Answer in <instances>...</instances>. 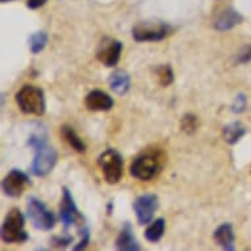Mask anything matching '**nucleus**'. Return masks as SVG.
I'll use <instances>...</instances> for the list:
<instances>
[{"mask_svg": "<svg viewBox=\"0 0 251 251\" xmlns=\"http://www.w3.org/2000/svg\"><path fill=\"white\" fill-rule=\"evenodd\" d=\"M28 145L34 150V159L30 171L36 176H46L54 169L58 155L55 149L48 145L46 138L41 136H30Z\"/></svg>", "mask_w": 251, "mask_h": 251, "instance_id": "obj_1", "label": "nucleus"}, {"mask_svg": "<svg viewBox=\"0 0 251 251\" xmlns=\"http://www.w3.org/2000/svg\"><path fill=\"white\" fill-rule=\"evenodd\" d=\"M165 161V155L159 150H146L133 159L130 165V175L138 180H151L161 173Z\"/></svg>", "mask_w": 251, "mask_h": 251, "instance_id": "obj_2", "label": "nucleus"}, {"mask_svg": "<svg viewBox=\"0 0 251 251\" xmlns=\"http://www.w3.org/2000/svg\"><path fill=\"white\" fill-rule=\"evenodd\" d=\"M16 103L20 111L25 115L42 116L46 111L45 94L40 87L25 84L17 91Z\"/></svg>", "mask_w": 251, "mask_h": 251, "instance_id": "obj_3", "label": "nucleus"}, {"mask_svg": "<svg viewBox=\"0 0 251 251\" xmlns=\"http://www.w3.org/2000/svg\"><path fill=\"white\" fill-rule=\"evenodd\" d=\"M25 218L19 208H13L5 216L4 223L1 225V239L5 243H21L26 242L29 234L24 230Z\"/></svg>", "mask_w": 251, "mask_h": 251, "instance_id": "obj_4", "label": "nucleus"}, {"mask_svg": "<svg viewBox=\"0 0 251 251\" xmlns=\"http://www.w3.org/2000/svg\"><path fill=\"white\" fill-rule=\"evenodd\" d=\"M98 165L108 184H117L124 174V159L115 149H107L98 158Z\"/></svg>", "mask_w": 251, "mask_h": 251, "instance_id": "obj_5", "label": "nucleus"}, {"mask_svg": "<svg viewBox=\"0 0 251 251\" xmlns=\"http://www.w3.org/2000/svg\"><path fill=\"white\" fill-rule=\"evenodd\" d=\"M26 213L33 226L40 230H50L55 225V216L40 199L30 196L26 202Z\"/></svg>", "mask_w": 251, "mask_h": 251, "instance_id": "obj_6", "label": "nucleus"}, {"mask_svg": "<svg viewBox=\"0 0 251 251\" xmlns=\"http://www.w3.org/2000/svg\"><path fill=\"white\" fill-rule=\"evenodd\" d=\"M171 32V26L165 23H140L132 30L133 38L137 42L162 41Z\"/></svg>", "mask_w": 251, "mask_h": 251, "instance_id": "obj_7", "label": "nucleus"}, {"mask_svg": "<svg viewBox=\"0 0 251 251\" xmlns=\"http://www.w3.org/2000/svg\"><path fill=\"white\" fill-rule=\"evenodd\" d=\"M30 185V177L21 170H11L1 181V188L9 198H20L26 187Z\"/></svg>", "mask_w": 251, "mask_h": 251, "instance_id": "obj_8", "label": "nucleus"}, {"mask_svg": "<svg viewBox=\"0 0 251 251\" xmlns=\"http://www.w3.org/2000/svg\"><path fill=\"white\" fill-rule=\"evenodd\" d=\"M121 51H123V44L119 40L105 37L101 40L99 48H98L96 58L100 63H103L104 66L113 67L119 63Z\"/></svg>", "mask_w": 251, "mask_h": 251, "instance_id": "obj_9", "label": "nucleus"}, {"mask_svg": "<svg viewBox=\"0 0 251 251\" xmlns=\"http://www.w3.org/2000/svg\"><path fill=\"white\" fill-rule=\"evenodd\" d=\"M59 218L63 226L70 227L74 224H84V217L79 212L76 205H75L74 198L66 187H63V196H62L61 209H59Z\"/></svg>", "mask_w": 251, "mask_h": 251, "instance_id": "obj_10", "label": "nucleus"}, {"mask_svg": "<svg viewBox=\"0 0 251 251\" xmlns=\"http://www.w3.org/2000/svg\"><path fill=\"white\" fill-rule=\"evenodd\" d=\"M158 205H159V201H158L156 195L145 194L138 196L133 202V209L136 212L138 223L141 225H146V224L151 223L154 213L158 209Z\"/></svg>", "mask_w": 251, "mask_h": 251, "instance_id": "obj_11", "label": "nucleus"}, {"mask_svg": "<svg viewBox=\"0 0 251 251\" xmlns=\"http://www.w3.org/2000/svg\"><path fill=\"white\" fill-rule=\"evenodd\" d=\"M86 107L90 111L94 112H107L113 108V99L108 95L107 92H104L101 90H94L88 92V95L86 96Z\"/></svg>", "mask_w": 251, "mask_h": 251, "instance_id": "obj_12", "label": "nucleus"}, {"mask_svg": "<svg viewBox=\"0 0 251 251\" xmlns=\"http://www.w3.org/2000/svg\"><path fill=\"white\" fill-rule=\"evenodd\" d=\"M243 21V16L239 12H237L234 8L225 9L220 16L214 21V29L220 32H226L230 30L235 25L241 24Z\"/></svg>", "mask_w": 251, "mask_h": 251, "instance_id": "obj_13", "label": "nucleus"}, {"mask_svg": "<svg viewBox=\"0 0 251 251\" xmlns=\"http://www.w3.org/2000/svg\"><path fill=\"white\" fill-rule=\"evenodd\" d=\"M213 238L217 245L223 247L224 250L226 251H233L235 249L234 246V231H233V226L231 224L225 223L221 224L220 226L214 230Z\"/></svg>", "mask_w": 251, "mask_h": 251, "instance_id": "obj_14", "label": "nucleus"}, {"mask_svg": "<svg viewBox=\"0 0 251 251\" xmlns=\"http://www.w3.org/2000/svg\"><path fill=\"white\" fill-rule=\"evenodd\" d=\"M116 247L123 251H138L141 250V246L138 241L133 234L132 225L129 223H125L123 230L120 231L119 237L116 239Z\"/></svg>", "mask_w": 251, "mask_h": 251, "instance_id": "obj_15", "label": "nucleus"}, {"mask_svg": "<svg viewBox=\"0 0 251 251\" xmlns=\"http://www.w3.org/2000/svg\"><path fill=\"white\" fill-rule=\"evenodd\" d=\"M111 90L120 96H124L128 94L130 90V78H129L128 73L124 70H116L113 71L108 79Z\"/></svg>", "mask_w": 251, "mask_h": 251, "instance_id": "obj_16", "label": "nucleus"}, {"mask_svg": "<svg viewBox=\"0 0 251 251\" xmlns=\"http://www.w3.org/2000/svg\"><path fill=\"white\" fill-rule=\"evenodd\" d=\"M246 133V129L243 126L242 124L238 123V121H234V123H230L225 125L223 129V137L224 140L226 141L229 145L237 144Z\"/></svg>", "mask_w": 251, "mask_h": 251, "instance_id": "obj_17", "label": "nucleus"}, {"mask_svg": "<svg viewBox=\"0 0 251 251\" xmlns=\"http://www.w3.org/2000/svg\"><path fill=\"white\" fill-rule=\"evenodd\" d=\"M61 133L62 137L65 138V141L70 145L71 148L74 149L75 151L86 152V144H84L82 141V138L76 134V132L73 129V126H70V125H63L61 128Z\"/></svg>", "mask_w": 251, "mask_h": 251, "instance_id": "obj_18", "label": "nucleus"}, {"mask_svg": "<svg viewBox=\"0 0 251 251\" xmlns=\"http://www.w3.org/2000/svg\"><path fill=\"white\" fill-rule=\"evenodd\" d=\"M166 230V220L165 218H156L155 221H152L145 230V238L148 239L149 242L156 243L161 241Z\"/></svg>", "mask_w": 251, "mask_h": 251, "instance_id": "obj_19", "label": "nucleus"}, {"mask_svg": "<svg viewBox=\"0 0 251 251\" xmlns=\"http://www.w3.org/2000/svg\"><path fill=\"white\" fill-rule=\"evenodd\" d=\"M46 44H48V34L45 32H37V33L32 34L29 38L30 51L33 54L41 53L42 50L45 49Z\"/></svg>", "mask_w": 251, "mask_h": 251, "instance_id": "obj_20", "label": "nucleus"}, {"mask_svg": "<svg viewBox=\"0 0 251 251\" xmlns=\"http://www.w3.org/2000/svg\"><path fill=\"white\" fill-rule=\"evenodd\" d=\"M155 74L162 87H169L174 83V71L170 65H161L155 67Z\"/></svg>", "mask_w": 251, "mask_h": 251, "instance_id": "obj_21", "label": "nucleus"}, {"mask_svg": "<svg viewBox=\"0 0 251 251\" xmlns=\"http://www.w3.org/2000/svg\"><path fill=\"white\" fill-rule=\"evenodd\" d=\"M199 120L198 116H195L194 113H187L181 117L180 120V128L185 134H194L198 130Z\"/></svg>", "mask_w": 251, "mask_h": 251, "instance_id": "obj_22", "label": "nucleus"}, {"mask_svg": "<svg viewBox=\"0 0 251 251\" xmlns=\"http://www.w3.org/2000/svg\"><path fill=\"white\" fill-rule=\"evenodd\" d=\"M80 237H82L80 242L74 246L75 251L86 249L87 245L90 243V229H88V227H82V229H80Z\"/></svg>", "mask_w": 251, "mask_h": 251, "instance_id": "obj_23", "label": "nucleus"}, {"mask_svg": "<svg viewBox=\"0 0 251 251\" xmlns=\"http://www.w3.org/2000/svg\"><path fill=\"white\" fill-rule=\"evenodd\" d=\"M246 96L243 95V94H241V95L237 96V99H235V101L233 103V105H231V111L235 112V113H242V112L246 109Z\"/></svg>", "mask_w": 251, "mask_h": 251, "instance_id": "obj_24", "label": "nucleus"}, {"mask_svg": "<svg viewBox=\"0 0 251 251\" xmlns=\"http://www.w3.org/2000/svg\"><path fill=\"white\" fill-rule=\"evenodd\" d=\"M70 243H73V237L71 235H57L51 239V245L54 247H67Z\"/></svg>", "mask_w": 251, "mask_h": 251, "instance_id": "obj_25", "label": "nucleus"}, {"mask_svg": "<svg viewBox=\"0 0 251 251\" xmlns=\"http://www.w3.org/2000/svg\"><path fill=\"white\" fill-rule=\"evenodd\" d=\"M251 61V45H247L245 48H242V50L239 51L237 58H235V62L237 63H247V62Z\"/></svg>", "mask_w": 251, "mask_h": 251, "instance_id": "obj_26", "label": "nucleus"}, {"mask_svg": "<svg viewBox=\"0 0 251 251\" xmlns=\"http://www.w3.org/2000/svg\"><path fill=\"white\" fill-rule=\"evenodd\" d=\"M46 1L48 0H28L26 1V7L30 9H37L40 7H42V5H45Z\"/></svg>", "mask_w": 251, "mask_h": 251, "instance_id": "obj_27", "label": "nucleus"}, {"mask_svg": "<svg viewBox=\"0 0 251 251\" xmlns=\"http://www.w3.org/2000/svg\"><path fill=\"white\" fill-rule=\"evenodd\" d=\"M112 206H113V202H109V204H108V214H111L112 213Z\"/></svg>", "mask_w": 251, "mask_h": 251, "instance_id": "obj_28", "label": "nucleus"}, {"mask_svg": "<svg viewBox=\"0 0 251 251\" xmlns=\"http://www.w3.org/2000/svg\"><path fill=\"white\" fill-rule=\"evenodd\" d=\"M1 3H8V1H12V0H0Z\"/></svg>", "mask_w": 251, "mask_h": 251, "instance_id": "obj_29", "label": "nucleus"}]
</instances>
